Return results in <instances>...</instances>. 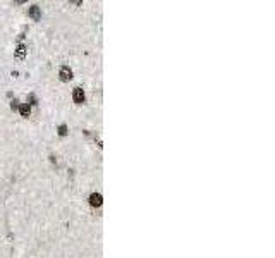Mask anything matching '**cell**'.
<instances>
[{
  "mask_svg": "<svg viewBox=\"0 0 275 258\" xmlns=\"http://www.w3.org/2000/svg\"><path fill=\"white\" fill-rule=\"evenodd\" d=\"M72 100H74L76 103H83V102H84V91L81 90V88H74V91H72Z\"/></svg>",
  "mask_w": 275,
  "mask_h": 258,
  "instance_id": "6da1fadb",
  "label": "cell"
},
{
  "mask_svg": "<svg viewBox=\"0 0 275 258\" xmlns=\"http://www.w3.org/2000/svg\"><path fill=\"white\" fill-rule=\"evenodd\" d=\"M24 55H26V47H24V45H19V47L16 48V57H19V59H22L24 57Z\"/></svg>",
  "mask_w": 275,
  "mask_h": 258,
  "instance_id": "8992f818",
  "label": "cell"
},
{
  "mask_svg": "<svg viewBox=\"0 0 275 258\" xmlns=\"http://www.w3.org/2000/svg\"><path fill=\"white\" fill-rule=\"evenodd\" d=\"M28 16H29V17H33L35 21H38V19L41 17V12H40V7H38V5H31V7H29V11H28Z\"/></svg>",
  "mask_w": 275,
  "mask_h": 258,
  "instance_id": "3957f363",
  "label": "cell"
},
{
  "mask_svg": "<svg viewBox=\"0 0 275 258\" xmlns=\"http://www.w3.org/2000/svg\"><path fill=\"white\" fill-rule=\"evenodd\" d=\"M19 112H21L22 117H29V114H31V109H29V105H28V103H24V105L19 107Z\"/></svg>",
  "mask_w": 275,
  "mask_h": 258,
  "instance_id": "5b68a950",
  "label": "cell"
},
{
  "mask_svg": "<svg viewBox=\"0 0 275 258\" xmlns=\"http://www.w3.org/2000/svg\"><path fill=\"white\" fill-rule=\"evenodd\" d=\"M58 76H60V79H62V81H69V79L72 78V71H71L67 65H62V67H60V72H58Z\"/></svg>",
  "mask_w": 275,
  "mask_h": 258,
  "instance_id": "7a4b0ae2",
  "label": "cell"
},
{
  "mask_svg": "<svg viewBox=\"0 0 275 258\" xmlns=\"http://www.w3.org/2000/svg\"><path fill=\"white\" fill-rule=\"evenodd\" d=\"M58 134H60V136H65V134H67V126H65V124H60V126H58Z\"/></svg>",
  "mask_w": 275,
  "mask_h": 258,
  "instance_id": "52a82bcc",
  "label": "cell"
},
{
  "mask_svg": "<svg viewBox=\"0 0 275 258\" xmlns=\"http://www.w3.org/2000/svg\"><path fill=\"white\" fill-rule=\"evenodd\" d=\"M29 102H31V105H36V96H35V95H29Z\"/></svg>",
  "mask_w": 275,
  "mask_h": 258,
  "instance_id": "9c48e42d",
  "label": "cell"
},
{
  "mask_svg": "<svg viewBox=\"0 0 275 258\" xmlns=\"http://www.w3.org/2000/svg\"><path fill=\"white\" fill-rule=\"evenodd\" d=\"M101 203H103V200H101L100 193H93V195L90 196V205L91 206H100Z\"/></svg>",
  "mask_w": 275,
  "mask_h": 258,
  "instance_id": "277c9868",
  "label": "cell"
},
{
  "mask_svg": "<svg viewBox=\"0 0 275 258\" xmlns=\"http://www.w3.org/2000/svg\"><path fill=\"white\" fill-rule=\"evenodd\" d=\"M11 109H12V110H16V109H19V102H17V100H14V102L11 103Z\"/></svg>",
  "mask_w": 275,
  "mask_h": 258,
  "instance_id": "ba28073f",
  "label": "cell"
}]
</instances>
